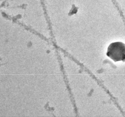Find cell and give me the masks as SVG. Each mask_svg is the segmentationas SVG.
I'll use <instances>...</instances> for the list:
<instances>
[{
    "instance_id": "1",
    "label": "cell",
    "mask_w": 125,
    "mask_h": 117,
    "mask_svg": "<svg viewBox=\"0 0 125 117\" xmlns=\"http://www.w3.org/2000/svg\"><path fill=\"white\" fill-rule=\"evenodd\" d=\"M106 55L115 62L125 59V44L121 42L113 43L108 47Z\"/></svg>"
}]
</instances>
